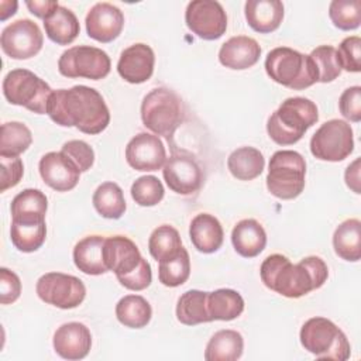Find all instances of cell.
Here are the masks:
<instances>
[{"label":"cell","mask_w":361,"mask_h":361,"mask_svg":"<svg viewBox=\"0 0 361 361\" xmlns=\"http://www.w3.org/2000/svg\"><path fill=\"white\" fill-rule=\"evenodd\" d=\"M338 109L343 117L353 123H358L361 120V87H347L338 99Z\"/></svg>","instance_id":"ee69618b"},{"label":"cell","mask_w":361,"mask_h":361,"mask_svg":"<svg viewBox=\"0 0 361 361\" xmlns=\"http://www.w3.org/2000/svg\"><path fill=\"white\" fill-rule=\"evenodd\" d=\"M35 290L42 302L59 309L78 307L86 296L85 283L79 278L62 272L44 274L37 281Z\"/></svg>","instance_id":"8fae6325"},{"label":"cell","mask_w":361,"mask_h":361,"mask_svg":"<svg viewBox=\"0 0 361 361\" xmlns=\"http://www.w3.org/2000/svg\"><path fill=\"white\" fill-rule=\"evenodd\" d=\"M185 23L199 38L219 39L227 30V14L214 0H193L186 6Z\"/></svg>","instance_id":"4fadbf2b"},{"label":"cell","mask_w":361,"mask_h":361,"mask_svg":"<svg viewBox=\"0 0 361 361\" xmlns=\"http://www.w3.org/2000/svg\"><path fill=\"white\" fill-rule=\"evenodd\" d=\"M0 190L6 192L7 189L14 188L21 180L24 173V165L18 157H0Z\"/></svg>","instance_id":"f6af8a7d"},{"label":"cell","mask_w":361,"mask_h":361,"mask_svg":"<svg viewBox=\"0 0 361 361\" xmlns=\"http://www.w3.org/2000/svg\"><path fill=\"white\" fill-rule=\"evenodd\" d=\"M265 166L262 152L254 147H240L227 158L230 173L238 180H252L259 176Z\"/></svg>","instance_id":"f1b7e54d"},{"label":"cell","mask_w":361,"mask_h":361,"mask_svg":"<svg viewBox=\"0 0 361 361\" xmlns=\"http://www.w3.org/2000/svg\"><path fill=\"white\" fill-rule=\"evenodd\" d=\"M259 275L268 289L285 298L296 299L323 286L329 276V268L316 255L292 264L282 254H271L262 261Z\"/></svg>","instance_id":"7a4b0ae2"},{"label":"cell","mask_w":361,"mask_h":361,"mask_svg":"<svg viewBox=\"0 0 361 361\" xmlns=\"http://www.w3.org/2000/svg\"><path fill=\"white\" fill-rule=\"evenodd\" d=\"M207 293L190 289L182 293L176 303V319L185 326H196L212 322L207 313Z\"/></svg>","instance_id":"1f68e13d"},{"label":"cell","mask_w":361,"mask_h":361,"mask_svg":"<svg viewBox=\"0 0 361 361\" xmlns=\"http://www.w3.org/2000/svg\"><path fill=\"white\" fill-rule=\"evenodd\" d=\"M25 6L28 7L30 13L37 16L38 18L45 20L59 4L55 0H34V1H25Z\"/></svg>","instance_id":"7dc6e473"},{"label":"cell","mask_w":361,"mask_h":361,"mask_svg":"<svg viewBox=\"0 0 361 361\" xmlns=\"http://www.w3.org/2000/svg\"><path fill=\"white\" fill-rule=\"evenodd\" d=\"M354 149L351 126L338 118L323 123L310 138V152L322 161L338 162Z\"/></svg>","instance_id":"30bf717a"},{"label":"cell","mask_w":361,"mask_h":361,"mask_svg":"<svg viewBox=\"0 0 361 361\" xmlns=\"http://www.w3.org/2000/svg\"><path fill=\"white\" fill-rule=\"evenodd\" d=\"M55 353L71 361L85 358L92 347L90 330L79 322H69L59 326L54 334Z\"/></svg>","instance_id":"ffe728a7"},{"label":"cell","mask_w":361,"mask_h":361,"mask_svg":"<svg viewBox=\"0 0 361 361\" xmlns=\"http://www.w3.org/2000/svg\"><path fill=\"white\" fill-rule=\"evenodd\" d=\"M261 56L259 44L247 35H237L227 39L219 51V61L223 66L243 71L254 66Z\"/></svg>","instance_id":"44dd1931"},{"label":"cell","mask_w":361,"mask_h":361,"mask_svg":"<svg viewBox=\"0 0 361 361\" xmlns=\"http://www.w3.org/2000/svg\"><path fill=\"white\" fill-rule=\"evenodd\" d=\"M341 71L360 72L361 71V38L357 35L345 37L336 49Z\"/></svg>","instance_id":"b9f144b4"},{"label":"cell","mask_w":361,"mask_h":361,"mask_svg":"<svg viewBox=\"0 0 361 361\" xmlns=\"http://www.w3.org/2000/svg\"><path fill=\"white\" fill-rule=\"evenodd\" d=\"M48 199L39 189H24L11 200V220L45 221Z\"/></svg>","instance_id":"4316f807"},{"label":"cell","mask_w":361,"mask_h":361,"mask_svg":"<svg viewBox=\"0 0 361 361\" xmlns=\"http://www.w3.org/2000/svg\"><path fill=\"white\" fill-rule=\"evenodd\" d=\"M329 17L334 27L343 31L355 30L361 23L360 0H333L329 6Z\"/></svg>","instance_id":"f35d334b"},{"label":"cell","mask_w":361,"mask_h":361,"mask_svg":"<svg viewBox=\"0 0 361 361\" xmlns=\"http://www.w3.org/2000/svg\"><path fill=\"white\" fill-rule=\"evenodd\" d=\"M333 247L341 259L358 261L361 258V221L348 219L340 223L333 234Z\"/></svg>","instance_id":"f546056e"},{"label":"cell","mask_w":361,"mask_h":361,"mask_svg":"<svg viewBox=\"0 0 361 361\" xmlns=\"http://www.w3.org/2000/svg\"><path fill=\"white\" fill-rule=\"evenodd\" d=\"M44 28L47 37L58 45H69L80 32L78 17L63 6H58L44 20Z\"/></svg>","instance_id":"484cf974"},{"label":"cell","mask_w":361,"mask_h":361,"mask_svg":"<svg viewBox=\"0 0 361 361\" xmlns=\"http://www.w3.org/2000/svg\"><path fill=\"white\" fill-rule=\"evenodd\" d=\"M243 310H244V299L234 289L221 288L207 293V313L212 322L234 320L243 313Z\"/></svg>","instance_id":"4dcf8cb0"},{"label":"cell","mask_w":361,"mask_h":361,"mask_svg":"<svg viewBox=\"0 0 361 361\" xmlns=\"http://www.w3.org/2000/svg\"><path fill=\"white\" fill-rule=\"evenodd\" d=\"M185 118L182 99L168 87H155L141 103L142 124L157 135L172 138Z\"/></svg>","instance_id":"5b68a950"},{"label":"cell","mask_w":361,"mask_h":361,"mask_svg":"<svg viewBox=\"0 0 361 361\" xmlns=\"http://www.w3.org/2000/svg\"><path fill=\"white\" fill-rule=\"evenodd\" d=\"M116 317L126 327L142 329L149 323L152 317V309L147 299L142 296L127 295L117 302Z\"/></svg>","instance_id":"d6a6232c"},{"label":"cell","mask_w":361,"mask_h":361,"mask_svg":"<svg viewBox=\"0 0 361 361\" xmlns=\"http://www.w3.org/2000/svg\"><path fill=\"white\" fill-rule=\"evenodd\" d=\"M305 350L319 360L345 361L351 348L345 334L326 317H312L306 320L299 334Z\"/></svg>","instance_id":"8992f818"},{"label":"cell","mask_w":361,"mask_h":361,"mask_svg":"<svg viewBox=\"0 0 361 361\" xmlns=\"http://www.w3.org/2000/svg\"><path fill=\"white\" fill-rule=\"evenodd\" d=\"M344 179H345V185L354 193H361V189H360V158L354 159L347 166V169L344 172Z\"/></svg>","instance_id":"c3c4849f"},{"label":"cell","mask_w":361,"mask_h":361,"mask_svg":"<svg viewBox=\"0 0 361 361\" xmlns=\"http://www.w3.org/2000/svg\"><path fill=\"white\" fill-rule=\"evenodd\" d=\"M44 44V35L37 23L20 18L3 28L0 45L3 52L13 59H30L35 56Z\"/></svg>","instance_id":"7c38bea8"},{"label":"cell","mask_w":361,"mask_h":361,"mask_svg":"<svg viewBox=\"0 0 361 361\" xmlns=\"http://www.w3.org/2000/svg\"><path fill=\"white\" fill-rule=\"evenodd\" d=\"M47 114L62 127H76L90 135L104 131L110 123V111L103 96L85 85L54 90L48 100Z\"/></svg>","instance_id":"6da1fadb"},{"label":"cell","mask_w":361,"mask_h":361,"mask_svg":"<svg viewBox=\"0 0 361 361\" xmlns=\"http://www.w3.org/2000/svg\"><path fill=\"white\" fill-rule=\"evenodd\" d=\"M182 240L178 230L169 224L158 226L149 235L148 250L158 262L175 255L182 248Z\"/></svg>","instance_id":"74e56055"},{"label":"cell","mask_w":361,"mask_h":361,"mask_svg":"<svg viewBox=\"0 0 361 361\" xmlns=\"http://www.w3.org/2000/svg\"><path fill=\"white\" fill-rule=\"evenodd\" d=\"M32 142L30 128L20 121H7L1 124L0 157H18Z\"/></svg>","instance_id":"d590c367"},{"label":"cell","mask_w":361,"mask_h":361,"mask_svg":"<svg viewBox=\"0 0 361 361\" xmlns=\"http://www.w3.org/2000/svg\"><path fill=\"white\" fill-rule=\"evenodd\" d=\"M248 25L259 32L275 31L283 20V3L279 0H248L244 6Z\"/></svg>","instance_id":"603a6c76"},{"label":"cell","mask_w":361,"mask_h":361,"mask_svg":"<svg viewBox=\"0 0 361 361\" xmlns=\"http://www.w3.org/2000/svg\"><path fill=\"white\" fill-rule=\"evenodd\" d=\"M189 237L193 247L203 252H216L224 240V231L220 221L209 213L196 214L189 226Z\"/></svg>","instance_id":"7402d4cb"},{"label":"cell","mask_w":361,"mask_h":361,"mask_svg":"<svg viewBox=\"0 0 361 361\" xmlns=\"http://www.w3.org/2000/svg\"><path fill=\"white\" fill-rule=\"evenodd\" d=\"M38 169L42 180L56 192L72 190L78 185L80 176L78 166L62 151H51L42 155Z\"/></svg>","instance_id":"e0dca14e"},{"label":"cell","mask_w":361,"mask_h":361,"mask_svg":"<svg viewBox=\"0 0 361 361\" xmlns=\"http://www.w3.org/2000/svg\"><path fill=\"white\" fill-rule=\"evenodd\" d=\"M131 197L134 202L144 207L158 204L165 195L162 182L154 175H144L134 180L131 185Z\"/></svg>","instance_id":"60d3db41"},{"label":"cell","mask_w":361,"mask_h":361,"mask_svg":"<svg viewBox=\"0 0 361 361\" xmlns=\"http://www.w3.org/2000/svg\"><path fill=\"white\" fill-rule=\"evenodd\" d=\"M52 92L44 79L24 68L10 71L3 79V94L7 102L23 106L37 114H47V106Z\"/></svg>","instance_id":"ba28073f"},{"label":"cell","mask_w":361,"mask_h":361,"mask_svg":"<svg viewBox=\"0 0 361 361\" xmlns=\"http://www.w3.org/2000/svg\"><path fill=\"white\" fill-rule=\"evenodd\" d=\"M306 161L292 149L276 151L268 165L267 188L278 199L290 200L305 189Z\"/></svg>","instance_id":"52a82bcc"},{"label":"cell","mask_w":361,"mask_h":361,"mask_svg":"<svg viewBox=\"0 0 361 361\" xmlns=\"http://www.w3.org/2000/svg\"><path fill=\"white\" fill-rule=\"evenodd\" d=\"M316 72L317 82L329 83L333 82L341 73V66L337 59L336 48L331 45H320L309 54Z\"/></svg>","instance_id":"ab89813d"},{"label":"cell","mask_w":361,"mask_h":361,"mask_svg":"<svg viewBox=\"0 0 361 361\" xmlns=\"http://www.w3.org/2000/svg\"><path fill=\"white\" fill-rule=\"evenodd\" d=\"M190 275V258L186 248H180L175 255L159 261L158 279L168 288L180 286Z\"/></svg>","instance_id":"8d00e7d4"},{"label":"cell","mask_w":361,"mask_h":361,"mask_svg":"<svg viewBox=\"0 0 361 361\" xmlns=\"http://www.w3.org/2000/svg\"><path fill=\"white\" fill-rule=\"evenodd\" d=\"M243 336L230 329L216 331L204 350L206 361H235L243 355Z\"/></svg>","instance_id":"83f0119b"},{"label":"cell","mask_w":361,"mask_h":361,"mask_svg":"<svg viewBox=\"0 0 361 361\" xmlns=\"http://www.w3.org/2000/svg\"><path fill=\"white\" fill-rule=\"evenodd\" d=\"M86 31L94 41L107 44L116 39L124 27V16L111 3H96L86 14Z\"/></svg>","instance_id":"ac0fdd59"},{"label":"cell","mask_w":361,"mask_h":361,"mask_svg":"<svg viewBox=\"0 0 361 361\" xmlns=\"http://www.w3.org/2000/svg\"><path fill=\"white\" fill-rule=\"evenodd\" d=\"M21 293V281L18 275L7 268H0V302L1 305L14 303Z\"/></svg>","instance_id":"bcb514c9"},{"label":"cell","mask_w":361,"mask_h":361,"mask_svg":"<svg viewBox=\"0 0 361 361\" xmlns=\"http://www.w3.org/2000/svg\"><path fill=\"white\" fill-rule=\"evenodd\" d=\"M126 159L135 171H158L166 161L165 145L158 135L140 133L128 141L126 147Z\"/></svg>","instance_id":"9a60e30c"},{"label":"cell","mask_w":361,"mask_h":361,"mask_svg":"<svg viewBox=\"0 0 361 361\" xmlns=\"http://www.w3.org/2000/svg\"><path fill=\"white\" fill-rule=\"evenodd\" d=\"M103 259L107 271L116 274L117 279H121L135 271L144 257L133 240L124 235H111L104 238Z\"/></svg>","instance_id":"2e32d148"},{"label":"cell","mask_w":361,"mask_h":361,"mask_svg":"<svg viewBox=\"0 0 361 361\" xmlns=\"http://www.w3.org/2000/svg\"><path fill=\"white\" fill-rule=\"evenodd\" d=\"M47 237L45 221H17L11 220L10 238L13 245L21 252H34Z\"/></svg>","instance_id":"e575fe53"},{"label":"cell","mask_w":361,"mask_h":361,"mask_svg":"<svg viewBox=\"0 0 361 361\" xmlns=\"http://www.w3.org/2000/svg\"><path fill=\"white\" fill-rule=\"evenodd\" d=\"M104 237L87 235L82 238L73 248V262L79 271L86 275H102L107 272L103 259Z\"/></svg>","instance_id":"d4e9b609"},{"label":"cell","mask_w":361,"mask_h":361,"mask_svg":"<svg viewBox=\"0 0 361 361\" xmlns=\"http://www.w3.org/2000/svg\"><path fill=\"white\" fill-rule=\"evenodd\" d=\"M168 188L178 195H192L203 183V171L196 158L186 151H176L166 158L162 168Z\"/></svg>","instance_id":"5bb4252c"},{"label":"cell","mask_w":361,"mask_h":361,"mask_svg":"<svg viewBox=\"0 0 361 361\" xmlns=\"http://www.w3.org/2000/svg\"><path fill=\"white\" fill-rule=\"evenodd\" d=\"M265 71L274 82L293 90L306 89L317 82L310 56L289 47L271 49L265 58Z\"/></svg>","instance_id":"277c9868"},{"label":"cell","mask_w":361,"mask_h":361,"mask_svg":"<svg viewBox=\"0 0 361 361\" xmlns=\"http://www.w3.org/2000/svg\"><path fill=\"white\" fill-rule=\"evenodd\" d=\"M96 212L110 220L120 219L126 212V199L121 188L114 182H103L97 186L92 197Z\"/></svg>","instance_id":"836d02e7"},{"label":"cell","mask_w":361,"mask_h":361,"mask_svg":"<svg viewBox=\"0 0 361 361\" xmlns=\"http://www.w3.org/2000/svg\"><path fill=\"white\" fill-rule=\"evenodd\" d=\"M61 151L73 161V164L78 166V169L80 172L89 171L92 168L93 162H94V151H93V148L87 142H85L82 140L66 141L62 145Z\"/></svg>","instance_id":"7bdbcfd3"},{"label":"cell","mask_w":361,"mask_h":361,"mask_svg":"<svg viewBox=\"0 0 361 361\" xmlns=\"http://www.w3.org/2000/svg\"><path fill=\"white\" fill-rule=\"evenodd\" d=\"M18 3L17 1H0V20L4 21L7 20L10 16H13L17 10Z\"/></svg>","instance_id":"681fc988"},{"label":"cell","mask_w":361,"mask_h":361,"mask_svg":"<svg viewBox=\"0 0 361 361\" xmlns=\"http://www.w3.org/2000/svg\"><path fill=\"white\" fill-rule=\"evenodd\" d=\"M319 120L317 106L306 97H288L275 110L267 123L271 140L279 145L298 142Z\"/></svg>","instance_id":"3957f363"},{"label":"cell","mask_w":361,"mask_h":361,"mask_svg":"<svg viewBox=\"0 0 361 361\" xmlns=\"http://www.w3.org/2000/svg\"><path fill=\"white\" fill-rule=\"evenodd\" d=\"M111 61L107 52L90 45L68 48L58 59V71L65 78L99 80L110 73Z\"/></svg>","instance_id":"9c48e42d"},{"label":"cell","mask_w":361,"mask_h":361,"mask_svg":"<svg viewBox=\"0 0 361 361\" xmlns=\"http://www.w3.org/2000/svg\"><path fill=\"white\" fill-rule=\"evenodd\" d=\"M231 243L237 254L244 258H254L265 248L267 233L255 219H244L234 226Z\"/></svg>","instance_id":"cb8c5ba5"},{"label":"cell","mask_w":361,"mask_h":361,"mask_svg":"<svg viewBox=\"0 0 361 361\" xmlns=\"http://www.w3.org/2000/svg\"><path fill=\"white\" fill-rule=\"evenodd\" d=\"M155 55L149 45L138 42L126 48L118 58L117 72L128 83L147 82L154 73Z\"/></svg>","instance_id":"d6986e66"}]
</instances>
